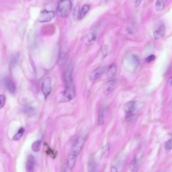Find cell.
<instances>
[{
  "label": "cell",
  "instance_id": "obj_34",
  "mask_svg": "<svg viewBox=\"0 0 172 172\" xmlns=\"http://www.w3.org/2000/svg\"><path fill=\"white\" fill-rule=\"evenodd\" d=\"M168 84L169 85L171 86L172 84V78L171 77L168 80Z\"/></svg>",
  "mask_w": 172,
  "mask_h": 172
},
{
  "label": "cell",
  "instance_id": "obj_13",
  "mask_svg": "<svg viewBox=\"0 0 172 172\" xmlns=\"http://www.w3.org/2000/svg\"><path fill=\"white\" fill-rule=\"evenodd\" d=\"M106 107L102 106L100 108L98 116L97 123L99 125H102L104 123Z\"/></svg>",
  "mask_w": 172,
  "mask_h": 172
},
{
  "label": "cell",
  "instance_id": "obj_28",
  "mask_svg": "<svg viewBox=\"0 0 172 172\" xmlns=\"http://www.w3.org/2000/svg\"><path fill=\"white\" fill-rule=\"evenodd\" d=\"M155 59V55H151L148 56L146 59V61L148 62V63H150L151 62L153 61Z\"/></svg>",
  "mask_w": 172,
  "mask_h": 172
},
{
  "label": "cell",
  "instance_id": "obj_29",
  "mask_svg": "<svg viewBox=\"0 0 172 172\" xmlns=\"http://www.w3.org/2000/svg\"><path fill=\"white\" fill-rule=\"evenodd\" d=\"M132 61L133 63L135 64H137L139 63V59L137 56L135 55L132 56Z\"/></svg>",
  "mask_w": 172,
  "mask_h": 172
},
{
  "label": "cell",
  "instance_id": "obj_20",
  "mask_svg": "<svg viewBox=\"0 0 172 172\" xmlns=\"http://www.w3.org/2000/svg\"><path fill=\"white\" fill-rule=\"evenodd\" d=\"M19 53H17L12 58L10 63V66L11 68H13L16 66L19 60Z\"/></svg>",
  "mask_w": 172,
  "mask_h": 172
},
{
  "label": "cell",
  "instance_id": "obj_11",
  "mask_svg": "<svg viewBox=\"0 0 172 172\" xmlns=\"http://www.w3.org/2000/svg\"><path fill=\"white\" fill-rule=\"evenodd\" d=\"M77 155L75 154L70 152L68 154L67 159V167L70 170H72L75 165L76 159Z\"/></svg>",
  "mask_w": 172,
  "mask_h": 172
},
{
  "label": "cell",
  "instance_id": "obj_32",
  "mask_svg": "<svg viewBox=\"0 0 172 172\" xmlns=\"http://www.w3.org/2000/svg\"><path fill=\"white\" fill-rule=\"evenodd\" d=\"M142 0H135V5L136 7H138L141 4Z\"/></svg>",
  "mask_w": 172,
  "mask_h": 172
},
{
  "label": "cell",
  "instance_id": "obj_19",
  "mask_svg": "<svg viewBox=\"0 0 172 172\" xmlns=\"http://www.w3.org/2000/svg\"><path fill=\"white\" fill-rule=\"evenodd\" d=\"M97 38V35L95 33L93 32L91 33L88 37L87 43L86 45L89 46L93 44L95 41H96Z\"/></svg>",
  "mask_w": 172,
  "mask_h": 172
},
{
  "label": "cell",
  "instance_id": "obj_6",
  "mask_svg": "<svg viewBox=\"0 0 172 172\" xmlns=\"http://www.w3.org/2000/svg\"><path fill=\"white\" fill-rule=\"evenodd\" d=\"M105 70V68L104 66L99 67L94 70L90 75L91 81H94L100 78L104 73Z\"/></svg>",
  "mask_w": 172,
  "mask_h": 172
},
{
  "label": "cell",
  "instance_id": "obj_26",
  "mask_svg": "<svg viewBox=\"0 0 172 172\" xmlns=\"http://www.w3.org/2000/svg\"><path fill=\"white\" fill-rule=\"evenodd\" d=\"M135 114L134 113L126 115L125 119L126 122L130 123L134 119Z\"/></svg>",
  "mask_w": 172,
  "mask_h": 172
},
{
  "label": "cell",
  "instance_id": "obj_31",
  "mask_svg": "<svg viewBox=\"0 0 172 172\" xmlns=\"http://www.w3.org/2000/svg\"><path fill=\"white\" fill-rule=\"evenodd\" d=\"M34 110V109L31 107H27L25 108V111H26L27 112V113H31Z\"/></svg>",
  "mask_w": 172,
  "mask_h": 172
},
{
  "label": "cell",
  "instance_id": "obj_12",
  "mask_svg": "<svg viewBox=\"0 0 172 172\" xmlns=\"http://www.w3.org/2000/svg\"><path fill=\"white\" fill-rule=\"evenodd\" d=\"M5 82L8 90L11 94H13L16 91V87L14 82L10 77H5Z\"/></svg>",
  "mask_w": 172,
  "mask_h": 172
},
{
  "label": "cell",
  "instance_id": "obj_10",
  "mask_svg": "<svg viewBox=\"0 0 172 172\" xmlns=\"http://www.w3.org/2000/svg\"><path fill=\"white\" fill-rule=\"evenodd\" d=\"M35 165V161L34 157L32 155H29L27 159L26 164V169L28 172L33 171Z\"/></svg>",
  "mask_w": 172,
  "mask_h": 172
},
{
  "label": "cell",
  "instance_id": "obj_30",
  "mask_svg": "<svg viewBox=\"0 0 172 172\" xmlns=\"http://www.w3.org/2000/svg\"><path fill=\"white\" fill-rule=\"evenodd\" d=\"M110 150L109 145L108 144L104 148V154L105 155L107 156L109 153Z\"/></svg>",
  "mask_w": 172,
  "mask_h": 172
},
{
  "label": "cell",
  "instance_id": "obj_1",
  "mask_svg": "<svg viewBox=\"0 0 172 172\" xmlns=\"http://www.w3.org/2000/svg\"><path fill=\"white\" fill-rule=\"evenodd\" d=\"M73 64L70 63L68 65L64 75L65 89L63 93V99L65 101L72 100L76 95L73 77Z\"/></svg>",
  "mask_w": 172,
  "mask_h": 172
},
{
  "label": "cell",
  "instance_id": "obj_9",
  "mask_svg": "<svg viewBox=\"0 0 172 172\" xmlns=\"http://www.w3.org/2000/svg\"><path fill=\"white\" fill-rule=\"evenodd\" d=\"M166 32L165 26L164 24L160 26L154 32L153 35L155 39L159 40L164 37Z\"/></svg>",
  "mask_w": 172,
  "mask_h": 172
},
{
  "label": "cell",
  "instance_id": "obj_8",
  "mask_svg": "<svg viewBox=\"0 0 172 172\" xmlns=\"http://www.w3.org/2000/svg\"><path fill=\"white\" fill-rule=\"evenodd\" d=\"M136 108V103L134 101H130L126 103L123 109L126 115L133 113Z\"/></svg>",
  "mask_w": 172,
  "mask_h": 172
},
{
  "label": "cell",
  "instance_id": "obj_33",
  "mask_svg": "<svg viewBox=\"0 0 172 172\" xmlns=\"http://www.w3.org/2000/svg\"><path fill=\"white\" fill-rule=\"evenodd\" d=\"M111 171L112 172H117L118 171L117 168L113 166V167H112L111 168Z\"/></svg>",
  "mask_w": 172,
  "mask_h": 172
},
{
  "label": "cell",
  "instance_id": "obj_14",
  "mask_svg": "<svg viewBox=\"0 0 172 172\" xmlns=\"http://www.w3.org/2000/svg\"><path fill=\"white\" fill-rule=\"evenodd\" d=\"M117 67L116 64H113L109 67L107 72V76L109 78H111L115 76L116 73Z\"/></svg>",
  "mask_w": 172,
  "mask_h": 172
},
{
  "label": "cell",
  "instance_id": "obj_24",
  "mask_svg": "<svg viewBox=\"0 0 172 172\" xmlns=\"http://www.w3.org/2000/svg\"><path fill=\"white\" fill-rule=\"evenodd\" d=\"M79 8L78 6H76L74 10L73 13L74 19H77L79 18Z\"/></svg>",
  "mask_w": 172,
  "mask_h": 172
},
{
  "label": "cell",
  "instance_id": "obj_27",
  "mask_svg": "<svg viewBox=\"0 0 172 172\" xmlns=\"http://www.w3.org/2000/svg\"><path fill=\"white\" fill-rule=\"evenodd\" d=\"M6 98L3 95H0V109L4 107L5 104Z\"/></svg>",
  "mask_w": 172,
  "mask_h": 172
},
{
  "label": "cell",
  "instance_id": "obj_2",
  "mask_svg": "<svg viewBox=\"0 0 172 172\" xmlns=\"http://www.w3.org/2000/svg\"><path fill=\"white\" fill-rule=\"evenodd\" d=\"M72 7L70 0H60L58 2L56 11L57 15L62 18H66L70 14Z\"/></svg>",
  "mask_w": 172,
  "mask_h": 172
},
{
  "label": "cell",
  "instance_id": "obj_21",
  "mask_svg": "<svg viewBox=\"0 0 172 172\" xmlns=\"http://www.w3.org/2000/svg\"><path fill=\"white\" fill-rule=\"evenodd\" d=\"M41 145V141L37 140L34 142L32 145V149L34 152H37L39 151Z\"/></svg>",
  "mask_w": 172,
  "mask_h": 172
},
{
  "label": "cell",
  "instance_id": "obj_16",
  "mask_svg": "<svg viewBox=\"0 0 172 172\" xmlns=\"http://www.w3.org/2000/svg\"><path fill=\"white\" fill-rule=\"evenodd\" d=\"M90 8L89 5H83L81 10L79 13V19L81 20L84 18L86 14H87L89 11L90 10Z\"/></svg>",
  "mask_w": 172,
  "mask_h": 172
},
{
  "label": "cell",
  "instance_id": "obj_4",
  "mask_svg": "<svg viewBox=\"0 0 172 172\" xmlns=\"http://www.w3.org/2000/svg\"><path fill=\"white\" fill-rule=\"evenodd\" d=\"M84 142V137L81 136L78 138L74 142L70 152L78 156L81 152Z\"/></svg>",
  "mask_w": 172,
  "mask_h": 172
},
{
  "label": "cell",
  "instance_id": "obj_23",
  "mask_svg": "<svg viewBox=\"0 0 172 172\" xmlns=\"http://www.w3.org/2000/svg\"><path fill=\"white\" fill-rule=\"evenodd\" d=\"M165 150L167 153L170 152L172 149V139H169L166 142L165 145Z\"/></svg>",
  "mask_w": 172,
  "mask_h": 172
},
{
  "label": "cell",
  "instance_id": "obj_18",
  "mask_svg": "<svg viewBox=\"0 0 172 172\" xmlns=\"http://www.w3.org/2000/svg\"><path fill=\"white\" fill-rule=\"evenodd\" d=\"M138 168V163L137 159L135 158H133L129 165V168L132 172H136Z\"/></svg>",
  "mask_w": 172,
  "mask_h": 172
},
{
  "label": "cell",
  "instance_id": "obj_15",
  "mask_svg": "<svg viewBox=\"0 0 172 172\" xmlns=\"http://www.w3.org/2000/svg\"><path fill=\"white\" fill-rule=\"evenodd\" d=\"M97 164L93 157H91L88 163V170L90 172L96 171Z\"/></svg>",
  "mask_w": 172,
  "mask_h": 172
},
{
  "label": "cell",
  "instance_id": "obj_7",
  "mask_svg": "<svg viewBox=\"0 0 172 172\" xmlns=\"http://www.w3.org/2000/svg\"><path fill=\"white\" fill-rule=\"evenodd\" d=\"M116 82V80H112L105 83L103 88V92L105 95L108 96L112 93L114 89Z\"/></svg>",
  "mask_w": 172,
  "mask_h": 172
},
{
  "label": "cell",
  "instance_id": "obj_22",
  "mask_svg": "<svg viewBox=\"0 0 172 172\" xmlns=\"http://www.w3.org/2000/svg\"><path fill=\"white\" fill-rule=\"evenodd\" d=\"M24 132L25 129L23 127L20 129L16 134L14 136L13 140L14 141L19 140L22 137Z\"/></svg>",
  "mask_w": 172,
  "mask_h": 172
},
{
  "label": "cell",
  "instance_id": "obj_5",
  "mask_svg": "<svg viewBox=\"0 0 172 172\" xmlns=\"http://www.w3.org/2000/svg\"><path fill=\"white\" fill-rule=\"evenodd\" d=\"M55 15V13L53 11L44 10L40 13L39 21L41 23L49 22L54 18Z\"/></svg>",
  "mask_w": 172,
  "mask_h": 172
},
{
  "label": "cell",
  "instance_id": "obj_17",
  "mask_svg": "<svg viewBox=\"0 0 172 172\" xmlns=\"http://www.w3.org/2000/svg\"><path fill=\"white\" fill-rule=\"evenodd\" d=\"M155 7L157 11H161L164 10L165 7L164 0H157Z\"/></svg>",
  "mask_w": 172,
  "mask_h": 172
},
{
  "label": "cell",
  "instance_id": "obj_25",
  "mask_svg": "<svg viewBox=\"0 0 172 172\" xmlns=\"http://www.w3.org/2000/svg\"><path fill=\"white\" fill-rule=\"evenodd\" d=\"M102 54L104 58L107 56L108 52V47L107 45L103 46L102 49Z\"/></svg>",
  "mask_w": 172,
  "mask_h": 172
},
{
  "label": "cell",
  "instance_id": "obj_3",
  "mask_svg": "<svg viewBox=\"0 0 172 172\" xmlns=\"http://www.w3.org/2000/svg\"><path fill=\"white\" fill-rule=\"evenodd\" d=\"M41 89L46 99L51 93L52 90L51 80L49 77H47L44 79L41 84Z\"/></svg>",
  "mask_w": 172,
  "mask_h": 172
}]
</instances>
